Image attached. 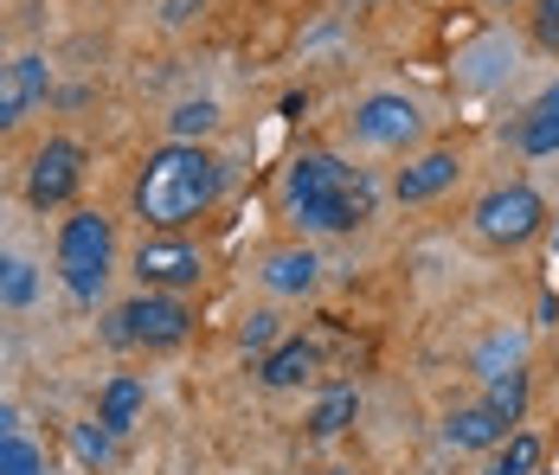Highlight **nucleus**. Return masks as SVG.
I'll use <instances>...</instances> for the list:
<instances>
[{
    "instance_id": "nucleus-11",
    "label": "nucleus",
    "mask_w": 559,
    "mask_h": 475,
    "mask_svg": "<svg viewBox=\"0 0 559 475\" xmlns=\"http://www.w3.org/2000/svg\"><path fill=\"white\" fill-rule=\"evenodd\" d=\"M456 174H463L456 149H431V155H418V161H405V167H399L392 193H399L405 206H425V200H438V193L456 187Z\"/></svg>"
},
{
    "instance_id": "nucleus-8",
    "label": "nucleus",
    "mask_w": 559,
    "mask_h": 475,
    "mask_svg": "<svg viewBox=\"0 0 559 475\" xmlns=\"http://www.w3.org/2000/svg\"><path fill=\"white\" fill-rule=\"evenodd\" d=\"M78 180H84V149L64 142V135H52V142L33 155V167H26V200H33L39 212L64 206V200L78 193Z\"/></svg>"
},
{
    "instance_id": "nucleus-19",
    "label": "nucleus",
    "mask_w": 559,
    "mask_h": 475,
    "mask_svg": "<svg viewBox=\"0 0 559 475\" xmlns=\"http://www.w3.org/2000/svg\"><path fill=\"white\" fill-rule=\"evenodd\" d=\"M527 392H534V385H527V367H514V372H496L483 399H489L508 424H521V412H527Z\"/></svg>"
},
{
    "instance_id": "nucleus-27",
    "label": "nucleus",
    "mask_w": 559,
    "mask_h": 475,
    "mask_svg": "<svg viewBox=\"0 0 559 475\" xmlns=\"http://www.w3.org/2000/svg\"><path fill=\"white\" fill-rule=\"evenodd\" d=\"M527 109H540V116H554V122H559V78H554V84H547V91H540Z\"/></svg>"
},
{
    "instance_id": "nucleus-2",
    "label": "nucleus",
    "mask_w": 559,
    "mask_h": 475,
    "mask_svg": "<svg viewBox=\"0 0 559 475\" xmlns=\"http://www.w3.org/2000/svg\"><path fill=\"white\" fill-rule=\"evenodd\" d=\"M283 193H289V212L302 218V231H354L373 218V187L341 155H302L289 167Z\"/></svg>"
},
{
    "instance_id": "nucleus-17",
    "label": "nucleus",
    "mask_w": 559,
    "mask_h": 475,
    "mask_svg": "<svg viewBox=\"0 0 559 475\" xmlns=\"http://www.w3.org/2000/svg\"><path fill=\"white\" fill-rule=\"evenodd\" d=\"M219 129V104H206V97H187V104L168 116V135L174 142H200L206 149V135Z\"/></svg>"
},
{
    "instance_id": "nucleus-12",
    "label": "nucleus",
    "mask_w": 559,
    "mask_h": 475,
    "mask_svg": "<svg viewBox=\"0 0 559 475\" xmlns=\"http://www.w3.org/2000/svg\"><path fill=\"white\" fill-rule=\"evenodd\" d=\"M508 430H514V424H508L489 399H476V405H456L444 418V443L450 450H483V456H489L496 443H508Z\"/></svg>"
},
{
    "instance_id": "nucleus-13",
    "label": "nucleus",
    "mask_w": 559,
    "mask_h": 475,
    "mask_svg": "<svg viewBox=\"0 0 559 475\" xmlns=\"http://www.w3.org/2000/svg\"><path fill=\"white\" fill-rule=\"evenodd\" d=\"M316 367H322V347L302 341V334H289V341H277V347L258 360V379H264L271 392H289V385H309Z\"/></svg>"
},
{
    "instance_id": "nucleus-25",
    "label": "nucleus",
    "mask_w": 559,
    "mask_h": 475,
    "mask_svg": "<svg viewBox=\"0 0 559 475\" xmlns=\"http://www.w3.org/2000/svg\"><path fill=\"white\" fill-rule=\"evenodd\" d=\"M527 26H534V46H547V52H559V0H534Z\"/></svg>"
},
{
    "instance_id": "nucleus-26",
    "label": "nucleus",
    "mask_w": 559,
    "mask_h": 475,
    "mask_svg": "<svg viewBox=\"0 0 559 475\" xmlns=\"http://www.w3.org/2000/svg\"><path fill=\"white\" fill-rule=\"evenodd\" d=\"M200 7H206V0H162V26H187Z\"/></svg>"
},
{
    "instance_id": "nucleus-21",
    "label": "nucleus",
    "mask_w": 559,
    "mask_h": 475,
    "mask_svg": "<svg viewBox=\"0 0 559 475\" xmlns=\"http://www.w3.org/2000/svg\"><path fill=\"white\" fill-rule=\"evenodd\" d=\"M0 475H46V450L26 437H0Z\"/></svg>"
},
{
    "instance_id": "nucleus-9",
    "label": "nucleus",
    "mask_w": 559,
    "mask_h": 475,
    "mask_svg": "<svg viewBox=\"0 0 559 475\" xmlns=\"http://www.w3.org/2000/svg\"><path fill=\"white\" fill-rule=\"evenodd\" d=\"M46 91H52V71L39 52H20L13 64H0V135H13Z\"/></svg>"
},
{
    "instance_id": "nucleus-1",
    "label": "nucleus",
    "mask_w": 559,
    "mask_h": 475,
    "mask_svg": "<svg viewBox=\"0 0 559 475\" xmlns=\"http://www.w3.org/2000/svg\"><path fill=\"white\" fill-rule=\"evenodd\" d=\"M219 187H225V167L200 142H168V149H155V155L142 161L129 200H135L142 225L180 231V225H193V218H206V212L219 206Z\"/></svg>"
},
{
    "instance_id": "nucleus-5",
    "label": "nucleus",
    "mask_w": 559,
    "mask_h": 475,
    "mask_svg": "<svg viewBox=\"0 0 559 475\" xmlns=\"http://www.w3.org/2000/svg\"><path fill=\"white\" fill-rule=\"evenodd\" d=\"M110 334L116 347H155V354H168L180 347L187 334H193V309L180 302V296H162V289H148V296H135V302H122L110 316Z\"/></svg>"
},
{
    "instance_id": "nucleus-14",
    "label": "nucleus",
    "mask_w": 559,
    "mask_h": 475,
    "mask_svg": "<svg viewBox=\"0 0 559 475\" xmlns=\"http://www.w3.org/2000/svg\"><path fill=\"white\" fill-rule=\"evenodd\" d=\"M142 405H148V385H142L135 372H116L110 385H104V399H97V424H104L110 437H129V430L142 424Z\"/></svg>"
},
{
    "instance_id": "nucleus-10",
    "label": "nucleus",
    "mask_w": 559,
    "mask_h": 475,
    "mask_svg": "<svg viewBox=\"0 0 559 475\" xmlns=\"http://www.w3.org/2000/svg\"><path fill=\"white\" fill-rule=\"evenodd\" d=\"M258 283H264V296H277V302H302V296H316V283H322V258H316L309 245H277V251H264Z\"/></svg>"
},
{
    "instance_id": "nucleus-18",
    "label": "nucleus",
    "mask_w": 559,
    "mask_h": 475,
    "mask_svg": "<svg viewBox=\"0 0 559 475\" xmlns=\"http://www.w3.org/2000/svg\"><path fill=\"white\" fill-rule=\"evenodd\" d=\"M33 296H39V270L26 264V258L0 251V309H26Z\"/></svg>"
},
{
    "instance_id": "nucleus-7",
    "label": "nucleus",
    "mask_w": 559,
    "mask_h": 475,
    "mask_svg": "<svg viewBox=\"0 0 559 475\" xmlns=\"http://www.w3.org/2000/svg\"><path fill=\"white\" fill-rule=\"evenodd\" d=\"M135 276H142V289L180 296V289H193V283L206 276V251L187 245V238H142V251H135Z\"/></svg>"
},
{
    "instance_id": "nucleus-22",
    "label": "nucleus",
    "mask_w": 559,
    "mask_h": 475,
    "mask_svg": "<svg viewBox=\"0 0 559 475\" xmlns=\"http://www.w3.org/2000/svg\"><path fill=\"white\" fill-rule=\"evenodd\" d=\"M514 367H521V334H496V341L476 354V372H483V379H496V372H514Z\"/></svg>"
},
{
    "instance_id": "nucleus-23",
    "label": "nucleus",
    "mask_w": 559,
    "mask_h": 475,
    "mask_svg": "<svg viewBox=\"0 0 559 475\" xmlns=\"http://www.w3.org/2000/svg\"><path fill=\"white\" fill-rule=\"evenodd\" d=\"M238 341H245V354H258V360H264V354L283 341V328H277V316H271V309H258V316H245Z\"/></svg>"
},
{
    "instance_id": "nucleus-6",
    "label": "nucleus",
    "mask_w": 559,
    "mask_h": 475,
    "mask_svg": "<svg viewBox=\"0 0 559 475\" xmlns=\"http://www.w3.org/2000/svg\"><path fill=\"white\" fill-rule=\"evenodd\" d=\"M418 129H425V116H418V104L405 91H373V97H360V109H354V135L367 149H412Z\"/></svg>"
},
{
    "instance_id": "nucleus-16",
    "label": "nucleus",
    "mask_w": 559,
    "mask_h": 475,
    "mask_svg": "<svg viewBox=\"0 0 559 475\" xmlns=\"http://www.w3.org/2000/svg\"><path fill=\"white\" fill-rule=\"evenodd\" d=\"M354 418H360V392L354 385H329L309 405V437H341V430H354Z\"/></svg>"
},
{
    "instance_id": "nucleus-30",
    "label": "nucleus",
    "mask_w": 559,
    "mask_h": 475,
    "mask_svg": "<svg viewBox=\"0 0 559 475\" xmlns=\"http://www.w3.org/2000/svg\"><path fill=\"white\" fill-rule=\"evenodd\" d=\"M540 475H547V470H540Z\"/></svg>"
},
{
    "instance_id": "nucleus-24",
    "label": "nucleus",
    "mask_w": 559,
    "mask_h": 475,
    "mask_svg": "<svg viewBox=\"0 0 559 475\" xmlns=\"http://www.w3.org/2000/svg\"><path fill=\"white\" fill-rule=\"evenodd\" d=\"M71 443H78V456H84V463H97V470L116 456V437L104 430V424H78V430H71Z\"/></svg>"
},
{
    "instance_id": "nucleus-28",
    "label": "nucleus",
    "mask_w": 559,
    "mask_h": 475,
    "mask_svg": "<svg viewBox=\"0 0 559 475\" xmlns=\"http://www.w3.org/2000/svg\"><path fill=\"white\" fill-rule=\"evenodd\" d=\"M0 437H20V418H13V405L0 399Z\"/></svg>"
},
{
    "instance_id": "nucleus-29",
    "label": "nucleus",
    "mask_w": 559,
    "mask_h": 475,
    "mask_svg": "<svg viewBox=\"0 0 559 475\" xmlns=\"http://www.w3.org/2000/svg\"><path fill=\"white\" fill-rule=\"evenodd\" d=\"M316 475H360V470H316Z\"/></svg>"
},
{
    "instance_id": "nucleus-4",
    "label": "nucleus",
    "mask_w": 559,
    "mask_h": 475,
    "mask_svg": "<svg viewBox=\"0 0 559 475\" xmlns=\"http://www.w3.org/2000/svg\"><path fill=\"white\" fill-rule=\"evenodd\" d=\"M469 225H476L483 245H496V251H521L527 238H540V225H547V200H540L527 180H508V187H489V193L469 206Z\"/></svg>"
},
{
    "instance_id": "nucleus-15",
    "label": "nucleus",
    "mask_w": 559,
    "mask_h": 475,
    "mask_svg": "<svg viewBox=\"0 0 559 475\" xmlns=\"http://www.w3.org/2000/svg\"><path fill=\"white\" fill-rule=\"evenodd\" d=\"M540 463H547V437H534V430H508V443L489 450L483 475H540Z\"/></svg>"
},
{
    "instance_id": "nucleus-20",
    "label": "nucleus",
    "mask_w": 559,
    "mask_h": 475,
    "mask_svg": "<svg viewBox=\"0 0 559 475\" xmlns=\"http://www.w3.org/2000/svg\"><path fill=\"white\" fill-rule=\"evenodd\" d=\"M514 149H521V155H559V122L554 116H540V109H527V116H521V122H514Z\"/></svg>"
},
{
    "instance_id": "nucleus-3",
    "label": "nucleus",
    "mask_w": 559,
    "mask_h": 475,
    "mask_svg": "<svg viewBox=\"0 0 559 475\" xmlns=\"http://www.w3.org/2000/svg\"><path fill=\"white\" fill-rule=\"evenodd\" d=\"M110 218L104 212H71L64 225H58V276H64V289L78 296V302H91L97 289H104V276H110Z\"/></svg>"
}]
</instances>
